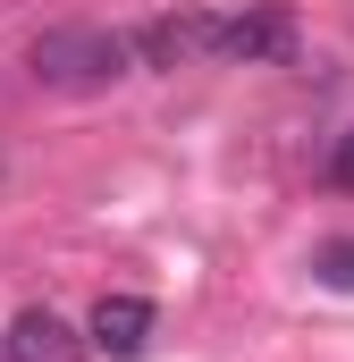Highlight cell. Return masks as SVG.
Listing matches in <instances>:
<instances>
[{
    "label": "cell",
    "mask_w": 354,
    "mask_h": 362,
    "mask_svg": "<svg viewBox=\"0 0 354 362\" xmlns=\"http://www.w3.org/2000/svg\"><path fill=\"white\" fill-rule=\"evenodd\" d=\"M211 59H228V68H278V59H295V17H287V8L219 17V25H211Z\"/></svg>",
    "instance_id": "2"
},
{
    "label": "cell",
    "mask_w": 354,
    "mask_h": 362,
    "mask_svg": "<svg viewBox=\"0 0 354 362\" xmlns=\"http://www.w3.org/2000/svg\"><path fill=\"white\" fill-rule=\"evenodd\" d=\"M34 85L51 93H110L135 68V34H110V25H42L34 51H25Z\"/></svg>",
    "instance_id": "1"
},
{
    "label": "cell",
    "mask_w": 354,
    "mask_h": 362,
    "mask_svg": "<svg viewBox=\"0 0 354 362\" xmlns=\"http://www.w3.org/2000/svg\"><path fill=\"white\" fill-rule=\"evenodd\" d=\"M312 278L338 286V295H354V236H329V245L312 253Z\"/></svg>",
    "instance_id": "6"
},
{
    "label": "cell",
    "mask_w": 354,
    "mask_h": 362,
    "mask_svg": "<svg viewBox=\"0 0 354 362\" xmlns=\"http://www.w3.org/2000/svg\"><path fill=\"white\" fill-rule=\"evenodd\" d=\"M144 337H152V303H144V295H101V303H93V320H85V346H93V354L135 362Z\"/></svg>",
    "instance_id": "4"
},
{
    "label": "cell",
    "mask_w": 354,
    "mask_h": 362,
    "mask_svg": "<svg viewBox=\"0 0 354 362\" xmlns=\"http://www.w3.org/2000/svg\"><path fill=\"white\" fill-rule=\"evenodd\" d=\"M211 8H185V17H161L135 34V68H177V59H211Z\"/></svg>",
    "instance_id": "5"
},
{
    "label": "cell",
    "mask_w": 354,
    "mask_h": 362,
    "mask_svg": "<svg viewBox=\"0 0 354 362\" xmlns=\"http://www.w3.org/2000/svg\"><path fill=\"white\" fill-rule=\"evenodd\" d=\"M93 346H85V329H68L59 312H17L8 320V337H0V362H85Z\"/></svg>",
    "instance_id": "3"
},
{
    "label": "cell",
    "mask_w": 354,
    "mask_h": 362,
    "mask_svg": "<svg viewBox=\"0 0 354 362\" xmlns=\"http://www.w3.org/2000/svg\"><path fill=\"white\" fill-rule=\"evenodd\" d=\"M329 185H346V194H354V127L329 144Z\"/></svg>",
    "instance_id": "7"
}]
</instances>
